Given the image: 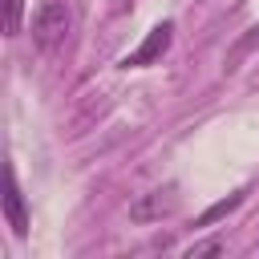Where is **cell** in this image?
I'll list each match as a JSON object with an SVG mask.
<instances>
[{
    "instance_id": "cell-5",
    "label": "cell",
    "mask_w": 259,
    "mask_h": 259,
    "mask_svg": "<svg viewBox=\"0 0 259 259\" xmlns=\"http://www.w3.org/2000/svg\"><path fill=\"white\" fill-rule=\"evenodd\" d=\"M243 198H247V190H235V194H227V198H219L214 206H206V210H202V214L194 219V227H210L214 219H227V214H231L235 206H243Z\"/></svg>"
},
{
    "instance_id": "cell-7",
    "label": "cell",
    "mask_w": 259,
    "mask_h": 259,
    "mask_svg": "<svg viewBox=\"0 0 259 259\" xmlns=\"http://www.w3.org/2000/svg\"><path fill=\"white\" fill-rule=\"evenodd\" d=\"M223 251H227L223 239H202V243H190V247H186L190 259H194V255H223Z\"/></svg>"
},
{
    "instance_id": "cell-1",
    "label": "cell",
    "mask_w": 259,
    "mask_h": 259,
    "mask_svg": "<svg viewBox=\"0 0 259 259\" xmlns=\"http://www.w3.org/2000/svg\"><path fill=\"white\" fill-rule=\"evenodd\" d=\"M73 36V8L65 0H45L32 16V45L40 53H57Z\"/></svg>"
},
{
    "instance_id": "cell-4",
    "label": "cell",
    "mask_w": 259,
    "mask_h": 259,
    "mask_svg": "<svg viewBox=\"0 0 259 259\" xmlns=\"http://www.w3.org/2000/svg\"><path fill=\"white\" fill-rule=\"evenodd\" d=\"M4 219H8V227H12L16 239L28 235V210H24V194H20V182H16V170L12 166L4 174Z\"/></svg>"
},
{
    "instance_id": "cell-3",
    "label": "cell",
    "mask_w": 259,
    "mask_h": 259,
    "mask_svg": "<svg viewBox=\"0 0 259 259\" xmlns=\"http://www.w3.org/2000/svg\"><path fill=\"white\" fill-rule=\"evenodd\" d=\"M174 210H178V190H174V186H158V190L142 194V198L130 206V219H134V223H154V219L174 214Z\"/></svg>"
},
{
    "instance_id": "cell-2",
    "label": "cell",
    "mask_w": 259,
    "mask_h": 259,
    "mask_svg": "<svg viewBox=\"0 0 259 259\" xmlns=\"http://www.w3.org/2000/svg\"><path fill=\"white\" fill-rule=\"evenodd\" d=\"M170 45H174V20H162V24H154V28L146 32V40H142L134 53L121 57V69H146V65H158V61L170 53Z\"/></svg>"
},
{
    "instance_id": "cell-8",
    "label": "cell",
    "mask_w": 259,
    "mask_h": 259,
    "mask_svg": "<svg viewBox=\"0 0 259 259\" xmlns=\"http://www.w3.org/2000/svg\"><path fill=\"white\" fill-rule=\"evenodd\" d=\"M121 4H134V0H121Z\"/></svg>"
},
{
    "instance_id": "cell-6",
    "label": "cell",
    "mask_w": 259,
    "mask_h": 259,
    "mask_svg": "<svg viewBox=\"0 0 259 259\" xmlns=\"http://www.w3.org/2000/svg\"><path fill=\"white\" fill-rule=\"evenodd\" d=\"M20 16H24V0H4V32L8 36L20 32Z\"/></svg>"
}]
</instances>
